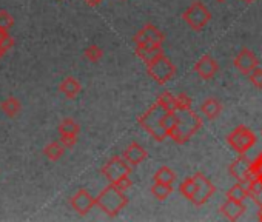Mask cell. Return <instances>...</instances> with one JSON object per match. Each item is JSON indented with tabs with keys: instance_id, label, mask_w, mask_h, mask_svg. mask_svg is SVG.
Instances as JSON below:
<instances>
[{
	"instance_id": "f546056e",
	"label": "cell",
	"mask_w": 262,
	"mask_h": 222,
	"mask_svg": "<svg viewBox=\"0 0 262 222\" xmlns=\"http://www.w3.org/2000/svg\"><path fill=\"white\" fill-rule=\"evenodd\" d=\"M59 142L65 148H73L77 144V136L76 134H59Z\"/></svg>"
},
{
	"instance_id": "d6a6232c",
	"label": "cell",
	"mask_w": 262,
	"mask_h": 222,
	"mask_svg": "<svg viewBox=\"0 0 262 222\" xmlns=\"http://www.w3.org/2000/svg\"><path fill=\"white\" fill-rule=\"evenodd\" d=\"M119 190H122V192H125V190H128V188H131V185H133V181L130 179V176H127V178H123V179H120V181H117L116 184H114Z\"/></svg>"
},
{
	"instance_id": "4fadbf2b",
	"label": "cell",
	"mask_w": 262,
	"mask_h": 222,
	"mask_svg": "<svg viewBox=\"0 0 262 222\" xmlns=\"http://www.w3.org/2000/svg\"><path fill=\"white\" fill-rule=\"evenodd\" d=\"M235 63H236V67H238L242 73L249 74L253 68H256L258 60H256V57H255L249 50H242V51L238 54V57L235 59Z\"/></svg>"
},
{
	"instance_id": "5bb4252c",
	"label": "cell",
	"mask_w": 262,
	"mask_h": 222,
	"mask_svg": "<svg viewBox=\"0 0 262 222\" xmlns=\"http://www.w3.org/2000/svg\"><path fill=\"white\" fill-rule=\"evenodd\" d=\"M136 54L147 63L164 53L161 45H136Z\"/></svg>"
},
{
	"instance_id": "e575fe53",
	"label": "cell",
	"mask_w": 262,
	"mask_h": 222,
	"mask_svg": "<svg viewBox=\"0 0 262 222\" xmlns=\"http://www.w3.org/2000/svg\"><path fill=\"white\" fill-rule=\"evenodd\" d=\"M96 2H97V3H100V2H102V0H96Z\"/></svg>"
},
{
	"instance_id": "30bf717a",
	"label": "cell",
	"mask_w": 262,
	"mask_h": 222,
	"mask_svg": "<svg viewBox=\"0 0 262 222\" xmlns=\"http://www.w3.org/2000/svg\"><path fill=\"white\" fill-rule=\"evenodd\" d=\"M228 142L233 145L238 151H245L255 142V136L247 130V128H239L233 134L228 136Z\"/></svg>"
},
{
	"instance_id": "d590c367",
	"label": "cell",
	"mask_w": 262,
	"mask_h": 222,
	"mask_svg": "<svg viewBox=\"0 0 262 222\" xmlns=\"http://www.w3.org/2000/svg\"><path fill=\"white\" fill-rule=\"evenodd\" d=\"M218 2H224V0H218Z\"/></svg>"
},
{
	"instance_id": "9a60e30c",
	"label": "cell",
	"mask_w": 262,
	"mask_h": 222,
	"mask_svg": "<svg viewBox=\"0 0 262 222\" xmlns=\"http://www.w3.org/2000/svg\"><path fill=\"white\" fill-rule=\"evenodd\" d=\"M60 91L64 93L68 99H74L77 94L82 91V85H81L79 81H76L74 77L68 76V77L64 79V81H62V84H60Z\"/></svg>"
},
{
	"instance_id": "836d02e7",
	"label": "cell",
	"mask_w": 262,
	"mask_h": 222,
	"mask_svg": "<svg viewBox=\"0 0 262 222\" xmlns=\"http://www.w3.org/2000/svg\"><path fill=\"white\" fill-rule=\"evenodd\" d=\"M85 2H87L89 6H96V5H99V3L96 2V0H85Z\"/></svg>"
},
{
	"instance_id": "ba28073f",
	"label": "cell",
	"mask_w": 262,
	"mask_h": 222,
	"mask_svg": "<svg viewBox=\"0 0 262 222\" xmlns=\"http://www.w3.org/2000/svg\"><path fill=\"white\" fill-rule=\"evenodd\" d=\"M134 42L136 45H161L162 46L164 34L154 25L148 23L141 31H137V34L134 36Z\"/></svg>"
},
{
	"instance_id": "44dd1931",
	"label": "cell",
	"mask_w": 262,
	"mask_h": 222,
	"mask_svg": "<svg viewBox=\"0 0 262 222\" xmlns=\"http://www.w3.org/2000/svg\"><path fill=\"white\" fill-rule=\"evenodd\" d=\"M81 131V126L77 123L74 119L68 117V119H64L59 125V134H79Z\"/></svg>"
},
{
	"instance_id": "6da1fadb",
	"label": "cell",
	"mask_w": 262,
	"mask_h": 222,
	"mask_svg": "<svg viewBox=\"0 0 262 222\" xmlns=\"http://www.w3.org/2000/svg\"><path fill=\"white\" fill-rule=\"evenodd\" d=\"M200 123L202 120L191 110H177L175 126L168 133V137H172L177 144H185L200 128Z\"/></svg>"
},
{
	"instance_id": "8992f818",
	"label": "cell",
	"mask_w": 262,
	"mask_h": 222,
	"mask_svg": "<svg viewBox=\"0 0 262 222\" xmlns=\"http://www.w3.org/2000/svg\"><path fill=\"white\" fill-rule=\"evenodd\" d=\"M210 17H211L210 11L207 9L205 5H202L200 2L191 3V6L183 12V20L196 31L202 29L208 23Z\"/></svg>"
},
{
	"instance_id": "e0dca14e",
	"label": "cell",
	"mask_w": 262,
	"mask_h": 222,
	"mask_svg": "<svg viewBox=\"0 0 262 222\" xmlns=\"http://www.w3.org/2000/svg\"><path fill=\"white\" fill-rule=\"evenodd\" d=\"M0 108L3 110V113L9 117H14L20 113L22 110V105H20V101L17 98H8L5 99L2 104H0Z\"/></svg>"
},
{
	"instance_id": "3957f363",
	"label": "cell",
	"mask_w": 262,
	"mask_h": 222,
	"mask_svg": "<svg viewBox=\"0 0 262 222\" xmlns=\"http://www.w3.org/2000/svg\"><path fill=\"white\" fill-rule=\"evenodd\" d=\"M165 113H167V110L156 102L148 111H145V113L142 116H139V119H137L139 125H141L151 137H154L159 142H162L165 137H168V134L164 128V123H162Z\"/></svg>"
},
{
	"instance_id": "8d00e7d4",
	"label": "cell",
	"mask_w": 262,
	"mask_h": 222,
	"mask_svg": "<svg viewBox=\"0 0 262 222\" xmlns=\"http://www.w3.org/2000/svg\"><path fill=\"white\" fill-rule=\"evenodd\" d=\"M247 2H252V0H247Z\"/></svg>"
},
{
	"instance_id": "7a4b0ae2",
	"label": "cell",
	"mask_w": 262,
	"mask_h": 222,
	"mask_svg": "<svg viewBox=\"0 0 262 222\" xmlns=\"http://www.w3.org/2000/svg\"><path fill=\"white\" fill-rule=\"evenodd\" d=\"M96 199V205L108 216H117L123 209L127 207L128 204V198L125 195V192L119 190L114 184H110L108 187H105L102 192L97 195Z\"/></svg>"
},
{
	"instance_id": "83f0119b",
	"label": "cell",
	"mask_w": 262,
	"mask_h": 222,
	"mask_svg": "<svg viewBox=\"0 0 262 222\" xmlns=\"http://www.w3.org/2000/svg\"><path fill=\"white\" fill-rule=\"evenodd\" d=\"M245 190L241 187V185H235L233 188L230 190V192L227 193V196H228V199H233V201H239V202H242V199L245 198Z\"/></svg>"
},
{
	"instance_id": "ffe728a7",
	"label": "cell",
	"mask_w": 262,
	"mask_h": 222,
	"mask_svg": "<svg viewBox=\"0 0 262 222\" xmlns=\"http://www.w3.org/2000/svg\"><path fill=\"white\" fill-rule=\"evenodd\" d=\"M200 110H202V113L208 117V119H216L219 116L221 113V104L216 101V99H207L202 107H200Z\"/></svg>"
},
{
	"instance_id": "484cf974",
	"label": "cell",
	"mask_w": 262,
	"mask_h": 222,
	"mask_svg": "<svg viewBox=\"0 0 262 222\" xmlns=\"http://www.w3.org/2000/svg\"><path fill=\"white\" fill-rule=\"evenodd\" d=\"M102 56H103V51L97 45H89L85 50V57L91 62H99L102 59Z\"/></svg>"
},
{
	"instance_id": "2e32d148",
	"label": "cell",
	"mask_w": 262,
	"mask_h": 222,
	"mask_svg": "<svg viewBox=\"0 0 262 222\" xmlns=\"http://www.w3.org/2000/svg\"><path fill=\"white\" fill-rule=\"evenodd\" d=\"M222 213L230 218V219H236L241 213H244V205L239 201H233V199H228L224 205H222Z\"/></svg>"
},
{
	"instance_id": "ac0fdd59",
	"label": "cell",
	"mask_w": 262,
	"mask_h": 222,
	"mask_svg": "<svg viewBox=\"0 0 262 222\" xmlns=\"http://www.w3.org/2000/svg\"><path fill=\"white\" fill-rule=\"evenodd\" d=\"M153 179H154V182H159V184L173 185V182L176 181V174L170 167H161L156 173H154Z\"/></svg>"
},
{
	"instance_id": "4316f807",
	"label": "cell",
	"mask_w": 262,
	"mask_h": 222,
	"mask_svg": "<svg viewBox=\"0 0 262 222\" xmlns=\"http://www.w3.org/2000/svg\"><path fill=\"white\" fill-rule=\"evenodd\" d=\"M12 25H14L12 15L8 11H5V9L0 11V29H2V31H9L12 28Z\"/></svg>"
},
{
	"instance_id": "d6986e66",
	"label": "cell",
	"mask_w": 262,
	"mask_h": 222,
	"mask_svg": "<svg viewBox=\"0 0 262 222\" xmlns=\"http://www.w3.org/2000/svg\"><path fill=\"white\" fill-rule=\"evenodd\" d=\"M64 151H65V147L62 145L60 142H51V144H48L43 148L45 156L48 157L50 161H59L60 157L64 156Z\"/></svg>"
},
{
	"instance_id": "9c48e42d",
	"label": "cell",
	"mask_w": 262,
	"mask_h": 222,
	"mask_svg": "<svg viewBox=\"0 0 262 222\" xmlns=\"http://www.w3.org/2000/svg\"><path fill=\"white\" fill-rule=\"evenodd\" d=\"M96 205V199L91 196L89 192L87 190H79L73 198H71V207L74 212H77L81 216H85L88 212H91V209Z\"/></svg>"
},
{
	"instance_id": "277c9868",
	"label": "cell",
	"mask_w": 262,
	"mask_h": 222,
	"mask_svg": "<svg viewBox=\"0 0 262 222\" xmlns=\"http://www.w3.org/2000/svg\"><path fill=\"white\" fill-rule=\"evenodd\" d=\"M147 73L156 81L158 84L164 85L168 81H172L175 73H176V67L172 63L167 56L161 54L158 57H154L153 60L147 62Z\"/></svg>"
},
{
	"instance_id": "7c38bea8",
	"label": "cell",
	"mask_w": 262,
	"mask_h": 222,
	"mask_svg": "<svg viewBox=\"0 0 262 222\" xmlns=\"http://www.w3.org/2000/svg\"><path fill=\"white\" fill-rule=\"evenodd\" d=\"M218 63H216V60L211 57V56H202L197 63L194 65V71L202 77V79H211L216 73H218Z\"/></svg>"
},
{
	"instance_id": "cb8c5ba5",
	"label": "cell",
	"mask_w": 262,
	"mask_h": 222,
	"mask_svg": "<svg viewBox=\"0 0 262 222\" xmlns=\"http://www.w3.org/2000/svg\"><path fill=\"white\" fill-rule=\"evenodd\" d=\"M235 164L239 167V170L233 168V170H231V173H233L235 176H236L238 179H241V181L245 179L247 174H250V165H249V162H247L245 159H239V161H236Z\"/></svg>"
},
{
	"instance_id": "f1b7e54d",
	"label": "cell",
	"mask_w": 262,
	"mask_h": 222,
	"mask_svg": "<svg viewBox=\"0 0 262 222\" xmlns=\"http://www.w3.org/2000/svg\"><path fill=\"white\" fill-rule=\"evenodd\" d=\"M12 45H14V40L8 34V31H2V29H0V48H2L3 51H6V50L11 48Z\"/></svg>"
},
{
	"instance_id": "52a82bcc",
	"label": "cell",
	"mask_w": 262,
	"mask_h": 222,
	"mask_svg": "<svg viewBox=\"0 0 262 222\" xmlns=\"http://www.w3.org/2000/svg\"><path fill=\"white\" fill-rule=\"evenodd\" d=\"M193 181H194V193H193V198L190 201H193L194 205H202L213 195L214 187L211 185V182L204 176V174H200V173L194 174Z\"/></svg>"
},
{
	"instance_id": "d4e9b609",
	"label": "cell",
	"mask_w": 262,
	"mask_h": 222,
	"mask_svg": "<svg viewBox=\"0 0 262 222\" xmlns=\"http://www.w3.org/2000/svg\"><path fill=\"white\" fill-rule=\"evenodd\" d=\"M179 190H180L182 196H185L187 199H191L193 193H194V181H193V178L183 179L182 184H180V187H179Z\"/></svg>"
},
{
	"instance_id": "4dcf8cb0",
	"label": "cell",
	"mask_w": 262,
	"mask_h": 222,
	"mask_svg": "<svg viewBox=\"0 0 262 222\" xmlns=\"http://www.w3.org/2000/svg\"><path fill=\"white\" fill-rule=\"evenodd\" d=\"M190 107H191V101L187 94L182 93L179 96H176V110H190Z\"/></svg>"
},
{
	"instance_id": "1f68e13d",
	"label": "cell",
	"mask_w": 262,
	"mask_h": 222,
	"mask_svg": "<svg viewBox=\"0 0 262 222\" xmlns=\"http://www.w3.org/2000/svg\"><path fill=\"white\" fill-rule=\"evenodd\" d=\"M250 81L253 85H256L258 88H262V70L259 68H253L250 73Z\"/></svg>"
},
{
	"instance_id": "5b68a950",
	"label": "cell",
	"mask_w": 262,
	"mask_h": 222,
	"mask_svg": "<svg viewBox=\"0 0 262 222\" xmlns=\"http://www.w3.org/2000/svg\"><path fill=\"white\" fill-rule=\"evenodd\" d=\"M130 173H131V165L120 156L111 157L102 168V174L110 181V184H116L117 181L130 176Z\"/></svg>"
},
{
	"instance_id": "603a6c76",
	"label": "cell",
	"mask_w": 262,
	"mask_h": 222,
	"mask_svg": "<svg viewBox=\"0 0 262 222\" xmlns=\"http://www.w3.org/2000/svg\"><path fill=\"white\" fill-rule=\"evenodd\" d=\"M158 104L162 105L167 111H176V96H173L172 93H162L158 98Z\"/></svg>"
},
{
	"instance_id": "8fae6325",
	"label": "cell",
	"mask_w": 262,
	"mask_h": 222,
	"mask_svg": "<svg viewBox=\"0 0 262 222\" xmlns=\"http://www.w3.org/2000/svg\"><path fill=\"white\" fill-rule=\"evenodd\" d=\"M147 157H148L147 150L141 144H137V142H131V144L123 150V159H125L130 165L142 164Z\"/></svg>"
},
{
	"instance_id": "7402d4cb",
	"label": "cell",
	"mask_w": 262,
	"mask_h": 222,
	"mask_svg": "<svg viewBox=\"0 0 262 222\" xmlns=\"http://www.w3.org/2000/svg\"><path fill=\"white\" fill-rule=\"evenodd\" d=\"M173 192V187L168 185V184H159V182H154L153 187H151V195L159 199V201H164L167 199L170 195Z\"/></svg>"
}]
</instances>
